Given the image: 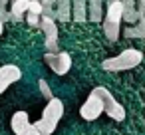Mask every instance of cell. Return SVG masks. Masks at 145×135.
Instances as JSON below:
<instances>
[{"mask_svg": "<svg viewBox=\"0 0 145 135\" xmlns=\"http://www.w3.org/2000/svg\"><path fill=\"white\" fill-rule=\"evenodd\" d=\"M62 115H64V101H62L60 97H52V99L48 101V105L44 107L42 117L34 123V127H36L42 135H52V133L56 131V127H58Z\"/></svg>", "mask_w": 145, "mask_h": 135, "instance_id": "cell-1", "label": "cell"}, {"mask_svg": "<svg viewBox=\"0 0 145 135\" xmlns=\"http://www.w3.org/2000/svg\"><path fill=\"white\" fill-rule=\"evenodd\" d=\"M141 62H143V52L137 50V48H127V50H123L121 54L103 60L101 68H103L105 72H125V70L137 68Z\"/></svg>", "mask_w": 145, "mask_h": 135, "instance_id": "cell-2", "label": "cell"}, {"mask_svg": "<svg viewBox=\"0 0 145 135\" xmlns=\"http://www.w3.org/2000/svg\"><path fill=\"white\" fill-rule=\"evenodd\" d=\"M121 20H123V4L121 0L113 4H107V10H105V20H103V34L109 42H115L119 38V32H121Z\"/></svg>", "mask_w": 145, "mask_h": 135, "instance_id": "cell-3", "label": "cell"}, {"mask_svg": "<svg viewBox=\"0 0 145 135\" xmlns=\"http://www.w3.org/2000/svg\"><path fill=\"white\" fill-rule=\"evenodd\" d=\"M91 93H95V95L101 99L105 115H109L113 121H123V119H125V109H123V105L113 97V93H111L107 87L97 85V87H93V89H91Z\"/></svg>", "mask_w": 145, "mask_h": 135, "instance_id": "cell-4", "label": "cell"}, {"mask_svg": "<svg viewBox=\"0 0 145 135\" xmlns=\"http://www.w3.org/2000/svg\"><path fill=\"white\" fill-rule=\"evenodd\" d=\"M44 62L56 76H66L72 68V56L68 52H46Z\"/></svg>", "mask_w": 145, "mask_h": 135, "instance_id": "cell-5", "label": "cell"}, {"mask_svg": "<svg viewBox=\"0 0 145 135\" xmlns=\"http://www.w3.org/2000/svg\"><path fill=\"white\" fill-rule=\"evenodd\" d=\"M38 28H40L42 34L46 36V50H48V52H60V50H58V36H60V34H58V24H56V20L50 18V16H42Z\"/></svg>", "mask_w": 145, "mask_h": 135, "instance_id": "cell-6", "label": "cell"}, {"mask_svg": "<svg viewBox=\"0 0 145 135\" xmlns=\"http://www.w3.org/2000/svg\"><path fill=\"white\" fill-rule=\"evenodd\" d=\"M101 113H103V103H101V99H99L95 93H89L88 99L84 101V105L80 107V115H82L86 121H95Z\"/></svg>", "mask_w": 145, "mask_h": 135, "instance_id": "cell-7", "label": "cell"}, {"mask_svg": "<svg viewBox=\"0 0 145 135\" xmlns=\"http://www.w3.org/2000/svg\"><path fill=\"white\" fill-rule=\"evenodd\" d=\"M20 78H22V72H20V68L14 66V64H8V66H2V68H0V95H2L12 83H16Z\"/></svg>", "mask_w": 145, "mask_h": 135, "instance_id": "cell-8", "label": "cell"}, {"mask_svg": "<svg viewBox=\"0 0 145 135\" xmlns=\"http://www.w3.org/2000/svg\"><path fill=\"white\" fill-rule=\"evenodd\" d=\"M137 12H139V20L135 26H127L123 30L125 38H145V0H137Z\"/></svg>", "mask_w": 145, "mask_h": 135, "instance_id": "cell-9", "label": "cell"}, {"mask_svg": "<svg viewBox=\"0 0 145 135\" xmlns=\"http://www.w3.org/2000/svg\"><path fill=\"white\" fill-rule=\"evenodd\" d=\"M10 127L14 131V135H26L30 129H32V123L28 119V113L26 111H16L10 119Z\"/></svg>", "mask_w": 145, "mask_h": 135, "instance_id": "cell-10", "label": "cell"}, {"mask_svg": "<svg viewBox=\"0 0 145 135\" xmlns=\"http://www.w3.org/2000/svg\"><path fill=\"white\" fill-rule=\"evenodd\" d=\"M72 20V0H54V20Z\"/></svg>", "mask_w": 145, "mask_h": 135, "instance_id": "cell-11", "label": "cell"}, {"mask_svg": "<svg viewBox=\"0 0 145 135\" xmlns=\"http://www.w3.org/2000/svg\"><path fill=\"white\" fill-rule=\"evenodd\" d=\"M72 20L74 22L88 20V0H72Z\"/></svg>", "mask_w": 145, "mask_h": 135, "instance_id": "cell-12", "label": "cell"}, {"mask_svg": "<svg viewBox=\"0 0 145 135\" xmlns=\"http://www.w3.org/2000/svg\"><path fill=\"white\" fill-rule=\"evenodd\" d=\"M103 18V0H88V20L99 22Z\"/></svg>", "mask_w": 145, "mask_h": 135, "instance_id": "cell-13", "label": "cell"}, {"mask_svg": "<svg viewBox=\"0 0 145 135\" xmlns=\"http://www.w3.org/2000/svg\"><path fill=\"white\" fill-rule=\"evenodd\" d=\"M28 6H30V0H12L10 2V14H12V20L18 22L24 18V14L28 12Z\"/></svg>", "mask_w": 145, "mask_h": 135, "instance_id": "cell-14", "label": "cell"}, {"mask_svg": "<svg viewBox=\"0 0 145 135\" xmlns=\"http://www.w3.org/2000/svg\"><path fill=\"white\" fill-rule=\"evenodd\" d=\"M38 87H40V93H42L44 99L50 101V99L54 97V91H52V87H50V83H48L46 80H40V82H38Z\"/></svg>", "mask_w": 145, "mask_h": 135, "instance_id": "cell-15", "label": "cell"}, {"mask_svg": "<svg viewBox=\"0 0 145 135\" xmlns=\"http://www.w3.org/2000/svg\"><path fill=\"white\" fill-rule=\"evenodd\" d=\"M8 2H10V0H0V20H2V22L12 20V14L8 10Z\"/></svg>", "mask_w": 145, "mask_h": 135, "instance_id": "cell-16", "label": "cell"}, {"mask_svg": "<svg viewBox=\"0 0 145 135\" xmlns=\"http://www.w3.org/2000/svg\"><path fill=\"white\" fill-rule=\"evenodd\" d=\"M28 12H30V14H38V16H44V6H42V2H40V0H30Z\"/></svg>", "mask_w": 145, "mask_h": 135, "instance_id": "cell-17", "label": "cell"}, {"mask_svg": "<svg viewBox=\"0 0 145 135\" xmlns=\"http://www.w3.org/2000/svg\"><path fill=\"white\" fill-rule=\"evenodd\" d=\"M40 18H42V16H38V14H30V12H26V22H28L30 26H40Z\"/></svg>", "mask_w": 145, "mask_h": 135, "instance_id": "cell-18", "label": "cell"}, {"mask_svg": "<svg viewBox=\"0 0 145 135\" xmlns=\"http://www.w3.org/2000/svg\"><path fill=\"white\" fill-rule=\"evenodd\" d=\"M26 135H42V133H40V131H38V129L34 127V123H32V129H30V131H28Z\"/></svg>", "mask_w": 145, "mask_h": 135, "instance_id": "cell-19", "label": "cell"}, {"mask_svg": "<svg viewBox=\"0 0 145 135\" xmlns=\"http://www.w3.org/2000/svg\"><path fill=\"white\" fill-rule=\"evenodd\" d=\"M2 32H4V22L0 20V36H2Z\"/></svg>", "mask_w": 145, "mask_h": 135, "instance_id": "cell-20", "label": "cell"}, {"mask_svg": "<svg viewBox=\"0 0 145 135\" xmlns=\"http://www.w3.org/2000/svg\"><path fill=\"white\" fill-rule=\"evenodd\" d=\"M105 2H107V4H113V2H117V0H105Z\"/></svg>", "mask_w": 145, "mask_h": 135, "instance_id": "cell-21", "label": "cell"}]
</instances>
